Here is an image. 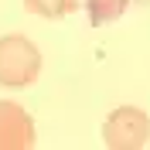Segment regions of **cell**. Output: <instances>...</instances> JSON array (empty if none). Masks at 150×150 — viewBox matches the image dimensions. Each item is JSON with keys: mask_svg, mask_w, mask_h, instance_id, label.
Segmentation results:
<instances>
[{"mask_svg": "<svg viewBox=\"0 0 150 150\" xmlns=\"http://www.w3.org/2000/svg\"><path fill=\"white\" fill-rule=\"evenodd\" d=\"M103 140L109 150H140L150 140V116L140 106H116L103 123Z\"/></svg>", "mask_w": 150, "mask_h": 150, "instance_id": "7a4b0ae2", "label": "cell"}, {"mask_svg": "<svg viewBox=\"0 0 150 150\" xmlns=\"http://www.w3.org/2000/svg\"><path fill=\"white\" fill-rule=\"evenodd\" d=\"M133 0H85V10H89V24H109V21L123 17L130 10Z\"/></svg>", "mask_w": 150, "mask_h": 150, "instance_id": "277c9868", "label": "cell"}, {"mask_svg": "<svg viewBox=\"0 0 150 150\" xmlns=\"http://www.w3.org/2000/svg\"><path fill=\"white\" fill-rule=\"evenodd\" d=\"M38 140L34 120L24 106L0 99V150H31Z\"/></svg>", "mask_w": 150, "mask_h": 150, "instance_id": "3957f363", "label": "cell"}, {"mask_svg": "<svg viewBox=\"0 0 150 150\" xmlns=\"http://www.w3.org/2000/svg\"><path fill=\"white\" fill-rule=\"evenodd\" d=\"M24 7L45 21H62L79 7V0H24Z\"/></svg>", "mask_w": 150, "mask_h": 150, "instance_id": "5b68a950", "label": "cell"}, {"mask_svg": "<svg viewBox=\"0 0 150 150\" xmlns=\"http://www.w3.org/2000/svg\"><path fill=\"white\" fill-rule=\"evenodd\" d=\"M45 58L28 34L0 38V85L4 89H28L41 79Z\"/></svg>", "mask_w": 150, "mask_h": 150, "instance_id": "6da1fadb", "label": "cell"}]
</instances>
